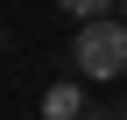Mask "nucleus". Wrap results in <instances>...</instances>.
Here are the masks:
<instances>
[{
	"label": "nucleus",
	"instance_id": "obj_1",
	"mask_svg": "<svg viewBox=\"0 0 127 120\" xmlns=\"http://www.w3.org/2000/svg\"><path fill=\"white\" fill-rule=\"evenodd\" d=\"M71 71H78V85H113V78H127V21H113V14L78 21Z\"/></svg>",
	"mask_w": 127,
	"mask_h": 120
},
{
	"label": "nucleus",
	"instance_id": "obj_3",
	"mask_svg": "<svg viewBox=\"0 0 127 120\" xmlns=\"http://www.w3.org/2000/svg\"><path fill=\"white\" fill-rule=\"evenodd\" d=\"M57 7H64V14H78V21H99L113 0H57Z\"/></svg>",
	"mask_w": 127,
	"mask_h": 120
},
{
	"label": "nucleus",
	"instance_id": "obj_2",
	"mask_svg": "<svg viewBox=\"0 0 127 120\" xmlns=\"http://www.w3.org/2000/svg\"><path fill=\"white\" fill-rule=\"evenodd\" d=\"M42 113H57V120H71V113H78V85H57V92L42 99Z\"/></svg>",
	"mask_w": 127,
	"mask_h": 120
}]
</instances>
